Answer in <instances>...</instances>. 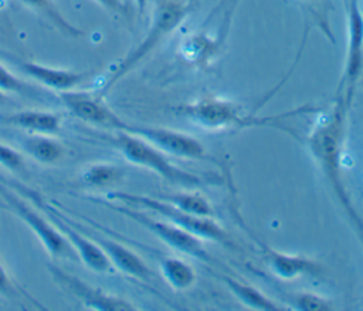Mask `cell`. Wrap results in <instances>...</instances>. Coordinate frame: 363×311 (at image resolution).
<instances>
[{
	"instance_id": "1",
	"label": "cell",
	"mask_w": 363,
	"mask_h": 311,
	"mask_svg": "<svg viewBox=\"0 0 363 311\" xmlns=\"http://www.w3.org/2000/svg\"><path fill=\"white\" fill-rule=\"evenodd\" d=\"M349 108L343 98L336 97L332 107L315 121L305 138V143L363 246V220L353 206L342 169V151Z\"/></svg>"
},
{
	"instance_id": "13",
	"label": "cell",
	"mask_w": 363,
	"mask_h": 311,
	"mask_svg": "<svg viewBox=\"0 0 363 311\" xmlns=\"http://www.w3.org/2000/svg\"><path fill=\"white\" fill-rule=\"evenodd\" d=\"M50 217L54 219V224L58 227V230L62 233V236L68 240L74 251L77 253L79 261H82L89 270L99 273V274H109L113 273L115 268L111 264L108 256L101 249V246L75 229H72L67 222H64L57 213L50 212Z\"/></svg>"
},
{
	"instance_id": "12",
	"label": "cell",
	"mask_w": 363,
	"mask_h": 311,
	"mask_svg": "<svg viewBox=\"0 0 363 311\" xmlns=\"http://www.w3.org/2000/svg\"><path fill=\"white\" fill-rule=\"evenodd\" d=\"M13 61L20 68V71L31 78L33 81L55 91V92H65L71 89H77L81 84H84L89 72L88 71H74V70H64V68H54L50 65L38 64L34 61H26L20 58H14Z\"/></svg>"
},
{
	"instance_id": "31",
	"label": "cell",
	"mask_w": 363,
	"mask_h": 311,
	"mask_svg": "<svg viewBox=\"0 0 363 311\" xmlns=\"http://www.w3.org/2000/svg\"><path fill=\"white\" fill-rule=\"evenodd\" d=\"M360 10H362V14H363V0H362V9Z\"/></svg>"
},
{
	"instance_id": "28",
	"label": "cell",
	"mask_w": 363,
	"mask_h": 311,
	"mask_svg": "<svg viewBox=\"0 0 363 311\" xmlns=\"http://www.w3.org/2000/svg\"><path fill=\"white\" fill-rule=\"evenodd\" d=\"M94 1H96L99 6H102L104 9L112 13H123L125 10L123 3L121 0H94Z\"/></svg>"
},
{
	"instance_id": "26",
	"label": "cell",
	"mask_w": 363,
	"mask_h": 311,
	"mask_svg": "<svg viewBox=\"0 0 363 311\" xmlns=\"http://www.w3.org/2000/svg\"><path fill=\"white\" fill-rule=\"evenodd\" d=\"M0 165L9 170H20L24 168V159L20 152L0 142Z\"/></svg>"
},
{
	"instance_id": "10",
	"label": "cell",
	"mask_w": 363,
	"mask_h": 311,
	"mask_svg": "<svg viewBox=\"0 0 363 311\" xmlns=\"http://www.w3.org/2000/svg\"><path fill=\"white\" fill-rule=\"evenodd\" d=\"M58 95L68 112L82 122L113 131H123L126 125V122L109 108L101 94L71 89L60 92Z\"/></svg>"
},
{
	"instance_id": "18",
	"label": "cell",
	"mask_w": 363,
	"mask_h": 311,
	"mask_svg": "<svg viewBox=\"0 0 363 311\" xmlns=\"http://www.w3.org/2000/svg\"><path fill=\"white\" fill-rule=\"evenodd\" d=\"M159 268L163 280L176 291L191 288L197 281L194 267L180 257L164 256L159 260Z\"/></svg>"
},
{
	"instance_id": "24",
	"label": "cell",
	"mask_w": 363,
	"mask_h": 311,
	"mask_svg": "<svg viewBox=\"0 0 363 311\" xmlns=\"http://www.w3.org/2000/svg\"><path fill=\"white\" fill-rule=\"evenodd\" d=\"M292 301L295 308L299 310H313V311H319V310H332V304L322 295H318L315 293H296L292 295Z\"/></svg>"
},
{
	"instance_id": "23",
	"label": "cell",
	"mask_w": 363,
	"mask_h": 311,
	"mask_svg": "<svg viewBox=\"0 0 363 311\" xmlns=\"http://www.w3.org/2000/svg\"><path fill=\"white\" fill-rule=\"evenodd\" d=\"M302 9L311 16L312 23L319 28V31L332 43H335L330 20H329V10H330V0H296Z\"/></svg>"
},
{
	"instance_id": "8",
	"label": "cell",
	"mask_w": 363,
	"mask_h": 311,
	"mask_svg": "<svg viewBox=\"0 0 363 311\" xmlns=\"http://www.w3.org/2000/svg\"><path fill=\"white\" fill-rule=\"evenodd\" d=\"M0 196L4 199L6 209L13 212L20 220H23L27 224V227L37 236V239L51 257L69 261H79L77 253L54 223H50L43 214L31 209V206H28L14 193L1 186Z\"/></svg>"
},
{
	"instance_id": "22",
	"label": "cell",
	"mask_w": 363,
	"mask_h": 311,
	"mask_svg": "<svg viewBox=\"0 0 363 311\" xmlns=\"http://www.w3.org/2000/svg\"><path fill=\"white\" fill-rule=\"evenodd\" d=\"M27 7L41 14L47 18L52 26H55L62 34L68 37H79L82 36V30L72 26L57 9L52 0H21Z\"/></svg>"
},
{
	"instance_id": "17",
	"label": "cell",
	"mask_w": 363,
	"mask_h": 311,
	"mask_svg": "<svg viewBox=\"0 0 363 311\" xmlns=\"http://www.w3.org/2000/svg\"><path fill=\"white\" fill-rule=\"evenodd\" d=\"M220 280L224 283V285L234 294V297L241 301L244 305L254 308V310H285L286 307L279 304L278 301H274L251 284H247L241 280H237L231 275L220 274Z\"/></svg>"
},
{
	"instance_id": "21",
	"label": "cell",
	"mask_w": 363,
	"mask_h": 311,
	"mask_svg": "<svg viewBox=\"0 0 363 311\" xmlns=\"http://www.w3.org/2000/svg\"><path fill=\"white\" fill-rule=\"evenodd\" d=\"M160 199L196 216H204V217L216 216V209L211 204V202L197 192L186 190V192H176V193H166V195H162Z\"/></svg>"
},
{
	"instance_id": "11",
	"label": "cell",
	"mask_w": 363,
	"mask_h": 311,
	"mask_svg": "<svg viewBox=\"0 0 363 311\" xmlns=\"http://www.w3.org/2000/svg\"><path fill=\"white\" fill-rule=\"evenodd\" d=\"M48 270H50V274L52 275L54 281L67 294L77 298L88 310L121 311V310H135L136 308L130 301H128L122 297L109 294L106 291H102L101 288L85 283L84 280L61 270L57 266H50Z\"/></svg>"
},
{
	"instance_id": "29",
	"label": "cell",
	"mask_w": 363,
	"mask_h": 311,
	"mask_svg": "<svg viewBox=\"0 0 363 311\" xmlns=\"http://www.w3.org/2000/svg\"><path fill=\"white\" fill-rule=\"evenodd\" d=\"M147 1H149V0H133V3H135V6H136V10H138V13H139L140 16L145 13L146 6H147Z\"/></svg>"
},
{
	"instance_id": "20",
	"label": "cell",
	"mask_w": 363,
	"mask_h": 311,
	"mask_svg": "<svg viewBox=\"0 0 363 311\" xmlns=\"http://www.w3.org/2000/svg\"><path fill=\"white\" fill-rule=\"evenodd\" d=\"M125 176V170L109 162H99L89 165L81 173V180L84 185L91 187H108L116 185Z\"/></svg>"
},
{
	"instance_id": "5",
	"label": "cell",
	"mask_w": 363,
	"mask_h": 311,
	"mask_svg": "<svg viewBox=\"0 0 363 311\" xmlns=\"http://www.w3.org/2000/svg\"><path fill=\"white\" fill-rule=\"evenodd\" d=\"M108 141L129 163L147 169L173 185L196 187L206 183L203 178L174 165L169 155L138 135L115 131L113 135L108 136Z\"/></svg>"
},
{
	"instance_id": "25",
	"label": "cell",
	"mask_w": 363,
	"mask_h": 311,
	"mask_svg": "<svg viewBox=\"0 0 363 311\" xmlns=\"http://www.w3.org/2000/svg\"><path fill=\"white\" fill-rule=\"evenodd\" d=\"M27 85L0 62V91L4 94H24Z\"/></svg>"
},
{
	"instance_id": "4",
	"label": "cell",
	"mask_w": 363,
	"mask_h": 311,
	"mask_svg": "<svg viewBox=\"0 0 363 311\" xmlns=\"http://www.w3.org/2000/svg\"><path fill=\"white\" fill-rule=\"evenodd\" d=\"M174 114L207 131H228L234 128H248L269 125L277 118H261L244 109L242 105L218 95H203L190 102L180 104Z\"/></svg>"
},
{
	"instance_id": "2",
	"label": "cell",
	"mask_w": 363,
	"mask_h": 311,
	"mask_svg": "<svg viewBox=\"0 0 363 311\" xmlns=\"http://www.w3.org/2000/svg\"><path fill=\"white\" fill-rule=\"evenodd\" d=\"M191 7L180 0L160 1L152 16L150 24L142 40L111 70L99 94L106 95L123 77H126L135 67H138L146 57H149L170 34H173L187 18Z\"/></svg>"
},
{
	"instance_id": "14",
	"label": "cell",
	"mask_w": 363,
	"mask_h": 311,
	"mask_svg": "<svg viewBox=\"0 0 363 311\" xmlns=\"http://www.w3.org/2000/svg\"><path fill=\"white\" fill-rule=\"evenodd\" d=\"M257 243L259 244L261 254L264 257L265 264L269 267L271 273L281 280L291 281L305 274L319 273V264L306 256L278 251L271 249L262 241H257Z\"/></svg>"
},
{
	"instance_id": "6",
	"label": "cell",
	"mask_w": 363,
	"mask_h": 311,
	"mask_svg": "<svg viewBox=\"0 0 363 311\" xmlns=\"http://www.w3.org/2000/svg\"><path fill=\"white\" fill-rule=\"evenodd\" d=\"M109 206L113 210H116L118 213L132 219L139 226L145 227L149 233H152L156 239L163 241L172 250H174L180 254H184V256L193 257L200 261H206V263L213 261V257L204 247V241L201 239H199L197 236L173 224L172 222H169L166 219L162 220V219L152 217L147 213L139 210L138 207H132V206H128L123 203H121L118 206H113V204H109Z\"/></svg>"
},
{
	"instance_id": "7",
	"label": "cell",
	"mask_w": 363,
	"mask_h": 311,
	"mask_svg": "<svg viewBox=\"0 0 363 311\" xmlns=\"http://www.w3.org/2000/svg\"><path fill=\"white\" fill-rule=\"evenodd\" d=\"M346 50L336 97L343 98L350 107L363 75V14L357 0H346Z\"/></svg>"
},
{
	"instance_id": "27",
	"label": "cell",
	"mask_w": 363,
	"mask_h": 311,
	"mask_svg": "<svg viewBox=\"0 0 363 311\" xmlns=\"http://www.w3.org/2000/svg\"><path fill=\"white\" fill-rule=\"evenodd\" d=\"M14 293V287L11 283V278L9 275V273L6 271L4 266L0 261V295L3 297H9Z\"/></svg>"
},
{
	"instance_id": "16",
	"label": "cell",
	"mask_w": 363,
	"mask_h": 311,
	"mask_svg": "<svg viewBox=\"0 0 363 311\" xmlns=\"http://www.w3.org/2000/svg\"><path fill=\"white\" fill-rule=\"evenodd\" d=\"M1 121L7 125L24 129L28 133L54 135L61 129V114L40 109H23L1 115Z\"/></svg>"
},
{
	"instance_id": "15",
	"label": "cell",
	"mask_w": 363,
	"mask_h": 311,
	"mask_svg": "<svg viewBox=\"0 0 363 311\" xmlns=\"http://www.w3.org/2000/svg\"><path fill=\"white\" fill-rule=\"evenodd\" d=\"M96 243L105 251L115 270L136 280H152L153 271L146 264V261L133 250L111 239H99L96 240Z\"/></svg>"
},
{
	"instance_id": "19",
	"label": "cell",
	"mask_w": 363,
	"mask_h": 311,
	"mask_svg": "<svg viewBox=\"0 0 363 311\" xmlns=\"http://www.w3.org/2000/svg\"><path fill=\"white\" fill-rule=\"evenodd\" d=\"M23 149L38 163L54 165L60 162L65 153L64 145L54 139L52 135L30 133L23 141Z\"/></svg>"
},
{
	"instance_id": "3",
	"label": "cell",
	"mask_w": 363,
	"mask_h": 311,
	"mask_svg": "<svg viewBox=\"0 0 363 311\" xmlns=\"http://www.w3.org/2000/svg\"><path fill=\"white\" fill-rule=\"evenodd\" d=\"M108 196L109 199L119 203L153 212L159 217L172 222L173 224L184 229L186 231L197 236L203 241H213L231 250L240 249L234 239L230 236V233L221 224H218L214 217L191 214L160 197L135 195L128 192H111Z\"/></svg>"
},
{
	"instance_id": "9",
	"label": "cell",
	"mask_w": 363,
	"mask_h": 311,
	"mask_svg": "<svg viewBox=\"0 0 363 311\" xmlns=\"http://www.w3.org/2000/svg\"><path fill=\"white\" fill-rule=\"evenodd\" d=\"M125 132H130L150 142L169 156L190 159V160H207L218 165L216 158L207 151V148L194 136L164 128V126H147V125H132L128 124L123 128Z\"/></svg>"
},
{
	"instance_id": "30",
	"label": "cell",
	"mask_w": 363,
	"mask_h": 311,
	"mask_svg": "<svg viewBox=\"0 0 363 311\" xmlns=\"http://www.w3.org/2000/svg\"><path fill=\"white\" fill-rule=\"evenodd\" d=\"M7 101V94H4L3 91H0V104L6 102Z\"/></svg>"
}]
</instances>
